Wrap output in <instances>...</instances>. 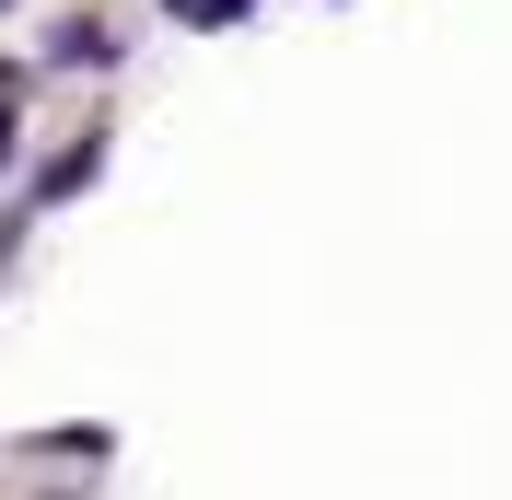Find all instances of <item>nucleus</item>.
Instances as JSON below:
<instances>
[{"instance_id": "obj_1", "label": "nucleus", "mask_w": 512, "mask_h": 500, "mask_svg": "<svg viewBox=\"0 0 512 500\" xmlns=\"http://www.w3.org/2000/svg\"><path fill=\"white\" fill-rule=\"evenodd\" d=\"M47 59H59V70H105V59H117V35H105L94 12H70V24L47 35Z\"/></svg>"}, {"instance_id": "obj_2", "label": "nucleus", "mask_w": 512, "mask_h": 500, "mask_svg": "<svg viewBox=\"0 0 512 500\" xmlns=\"http://www.w3.org/2000/svg\"><path fill=\"white\" fill-rule=\"evenodd\" d=\"M94 163H105V128H82V140H70V152L47 163V175H35V198H70V187H94Z\"/></svg>"}, {"instance_id": "obj_3", "label": "nucleus", "mask_w": 512, "mask_h": 500, "mask_svg": "<svg viewBox=\"0 0 512 500\" xmlns=\"http://www.w3.org/2000/svg\"><path fill=\"white\" fill-rule=\"evenodd\" d=\"M245 0H175V24H233Z\"/></svg>"}, {"instance_id": "obj_4", "label": "nucleus", "mask_w": 512, "mask_h": 500, "mask_svg": "<svg viewBox=\"0 0 512 500\" xmlns=\"http://www.w3.org/2000/svg\"><path fill=\"white\" fill-rule=\"evenodd\" d=\"M0 12H12V0H0Z\"/></svg>"}]
</instances>
